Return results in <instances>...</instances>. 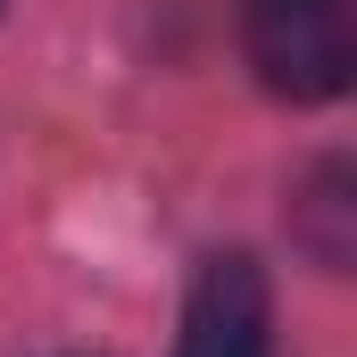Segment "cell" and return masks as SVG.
<instances>
[{
    "label": "cell",
    "mask_w": 357,
    "mask_h": 357,
    "mask_svg": "<svg viewBox=\"0 0 357 357\" xmlns=\"http://www.w3.org/2000/svg\"><path fill=\"white\" fill-rule=\"evenodd\" d=\"M291 225H299V250H307L324 274H341L357 258V175H349V158H324L316 175L299 183Z\"/></svg>",
    "instance_id": "3957f363"
},
{
    "label": "cell",
    "mask_w": 357,
    "mask_h": 357,
    "mask_svg": "<svg viewBox=\"0 0 357 357\" xmlns=\"http://www.w3.org/2000/svg\"><path fill=\"white\" fill-rule=\"evenodd\" d=\"M241 50L258 84L291 108L341 100L357 84V0H250Z\"/></svg>",
    "instance_id": "6da1fadb"
},
{
    "label": "cell",
    "mask_w": 357,
    "mask_h": 357,
    "mask_svg": "<svg viewBox=\"0 0 357 357\" xmlns=\"http://www.w3.org/2000/svg\"><path fill=\"white\" fill-rule=\"evenodd\" d=\"M266 333H274V299H266L258 258L216 250L191 282V299H183L175 357H266Z\"/></svg>",
    "instance_id": "7a4b0ae2"
}]
</instances>
